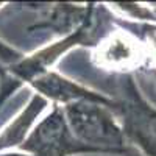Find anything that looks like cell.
I'll use <instances>...</instances> for the list:
<instances>
[{
  "instance_id": "obj_1",
  "label": "cell",
  "mask_w": 156,
  "mask_h": 156,
  "mask_svg": "<svg viewBox=\"0 0 156 156\" xmlns=\"http://www.w3.org/2000/svg\"><path fill=\"white\" fill-rule=\"evenodd\" d=\"M42 108V103L37 97L28 105V108L22 112L20 117H17L14 123H11L9 128L5 129V133L0 136V150H3L6 147H11V145H16L23 139L25 133L33 120V117L41 111Z\"/></svg>"
}]
</instances>
